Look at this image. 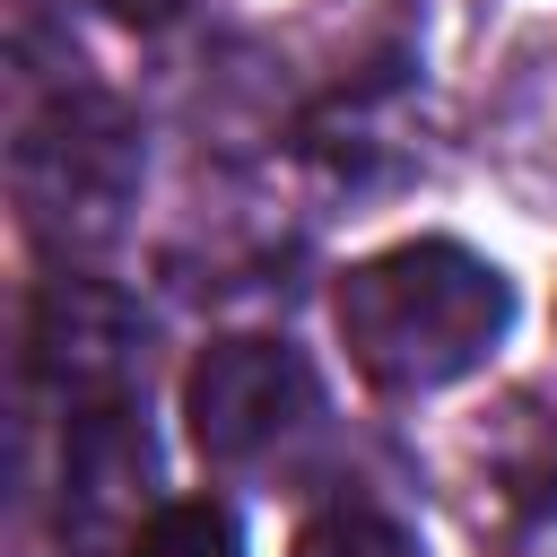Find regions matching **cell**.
I'll return each instance as SVG.
<instances>
[{
    "label": "cell",
    "mask_w": 557,
    "mask_h": 557,
    "mask_svg": "<svg viewBox=\"0 0 557 557\" xmlns=\"http://www.w3.org/2000/svg\"><path fill=\"white\" fill-rule=\"evenodd\" d=\"M339 339L383 392H444L487 366L513 322V278L453 235H409L339 278Z\"/></svg>",
    "instance_id": "6da1fadb"
},
{
    "label": "cell",
    "mask_w": 557,
    "mask_h": 557,
    "mask_svg": "<svg viewBox=\"0 0 557 557\" xmlns=\"http://www.w3.org/2000/svg\"><path fill=\"white\" fill-rule=\"evenodd\" d=\"M122 557H244V531L218 496H174L139 522V540Z\"/></svg>",
    "instance_id": "8992f818"
},
{
    "label": "cell",
    "mask_w": 557,
    "mask_h": 557,
    "mask_svg": "<svg viewBox=\"0 0 557 557\" xmlns=\"http://www.w3.org/2000/svg\"><path fill=\"white\" fill-rule=\"evenodd\" d=\"M131 191H139V122L113 96L70 87L17 131V209L52 252L104 244Z\"/></svg>",
    "instance_id": "7a4b0ae2"
},
{
    "label": "cell",
    "mask_w": 557,
    "mask_h": 557,
    "mask_svg": "<svg viewBox=\"0 0 557 557\" xmlns=\"http://www.w3.org/2000/svg\"><path fill=\"white\" fill-rule=\"evenodd\" d=\"M296 557H418V540L374 505H331L322 522H305Z\"/></svg>",
    "instance_id": "52a82bcc"
},
{
    "label": "cell",
    "mask_w": 557,
    "mask_h": 557,
    "mask_svg": "<svg viewBox=\"0 0 557 557\" xmlns=\"http://www.w3.org/2000/svg\"><path fill=\"white\" fill-rule=\"evenodd\" d=\"M35 374L78 409H113L139 392V366H148V322L131 313V296L96 287V278H52L35 296Z\"/></svg>",
    "instance_id": "277c9868"
},
{
    "label": "cell",
    "mask_w": 557,
    "mask_h": 557,
    "mask_svg": "<svg viewBox=\"0 0 557 557\" xmlns=\"http://www.w3.org/2000/svg\"><path fill=\"white\" fill-rule=\"evenodd\" d=\"M148 426L131 400L113 409H78L70 418V453H61V531L104 548V540H139V505H148Z\"/></svg>",
    "instance_id": "5b68a950"
},
{
    "label": "cell",
    "mask_w": 557,
    "mask_h": 557,
    "mask_svg": "<svg viewBox=\"0 0 557 557\" xmlns=\"http://www.w3.org/2000/svg\"><path fill=\"white\" fill-rule=\"evenodd\" d=\"M183 418H191L200 461L244 470L322 418V383L287 339H218L183 374Z\"/></svg>",
    "instance_id": "3957f363"
}]
</instances>
